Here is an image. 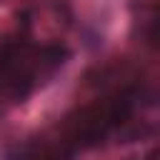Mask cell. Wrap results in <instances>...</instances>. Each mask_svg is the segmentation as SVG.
Here are the masks:
<instances>
[{
  "label": "cell",
  "mask_w": 160,
  "mask_h": 160,
  "mask_svg": "<svg viewBox=\"0 0 160 160\" xmlns=\"http://www.w3.org/2000/svg\"><path fill=\"white\" fill-rule=\"evenodd\" d=\"M150 102L152 95L138 78L118 80L102 95L70 110L42 135L15 145L5 160H75L130 128L135 115Z\"/></svg>",
  "instance_id": "cell-1"
},
{
  "label": "cell",
  "mask_w": 160,
  "mask_h": 160,
  "mask_svg": "<svg viewBox=\"0 0 160 160\" xmlns=\"http://www.w3.org/2000/svg\"><path fill=\"white\" fill-rule=\"evenodd\" d=\"M68 60L62 42H40L30 35L25 20L15 38H8L0 48V98L22 102L45 80H50Z\"/></svg>",
  "instance_id": "cell-2"
}]
</instances>
